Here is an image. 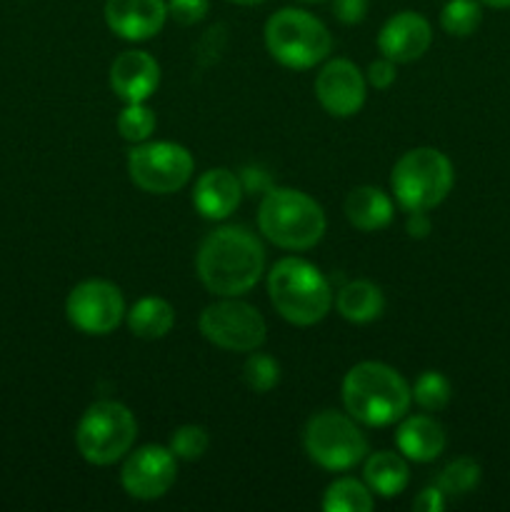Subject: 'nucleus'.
Returning a JSON list of instances; mask_svg holds the SVG:
<instances>
[{
    "mask_svg": "<svg viewBox=\"0 0 510 512\" xmlns=\"http://www.w3.org/2000/svg\"><path fill=\"white\" fill-rule=\"evenodd\" d=\"M195 270L218 298H240L265 273V248L243 225H223L208 233L195 255Z\"/></svg>",
    "mask_w": 510,
    "mask_h": 512,
    "instance_id": "1",
    "label": "nucleus"
},
{
    "mask_svg": "<svg viewBox=\"0 0 510 512\" xmlns=\"http://www.w3.org/2000/svg\"><path fill=\"white\" fill-rule=\"evenodd\" d=\"M410 403H413V388L390 365L365 360L345 373V413L365 428H385V425L400 423L408 415Z\"/></svg>",
    "mask_w": 510,
    "mask_h": 512,
    "instance_id": "2",
    "label": "nucleus"
},
{
    "mask_svg": "<svg viewBox=\"0 0 510 512\" xmlns=\"http://www.w3.org/2000/svg\"><path fill=\"white\" fill-rule=\"evenodd\" d=\"M268 295L275 313L298 328L320 323L335 303L328 278L303 258H280L268 270Z\"/></svg>",
    "mask_w": 510,
    "mask_h": 512,
    "instance_id": "3",
    "label": "nucleus"
},
{
    "mask_svg": "<svg viewBox=\"0 0 510 512\" xmlns=\"http://www.w3.org/2000/svg\"><path fill=\"white\" fill-rule=\"evenodd\" d=\"M258 228L278 248L310 250L323 240L328 220L308 193L273 185L260 200Z\"/></svg>",
    "mask_w": 510,
    "mask_h": 512,
    "instance_id": "4",
    "label": "nucleus"
},
{
    "mask_svg": "<svg viewBox=\"0 0 510 512\" xmlns=\"http://www.w3.org/2000/svg\"><path fill=\"white\" fill-rule=\"evenodd\" d=\"M455 183L453 163L438 148H413L393 165L390 188L408 213H428L450 195Z\"/></svg>",
    "mask_w": 510,
    "mask_h": 512,
    "instance_id": "5",
    "label": "nucleus"
},
{
    "mask_svg": "<svg viewBox=\"0 0 510 512\" xmlns=\"http://www.w3.org/2000/svg\"><path fill=\"white\" fill-rule=\"evenodd\" d=\"M265 48L290 70H310L328 60L333 35L320 18L300 8H283L265 23Z\"/></svg>",
    "mask_w": 510,
    "mask_h": 512,
    "instance_id": "6",
    "label": "nucleus"
},
{
    "mask_svg": "<svg viewBox=\"0 0 510 512\" xmlns=\"http://www.w3.org/2000/svg\"><path fill=\"white\" fill-rule=\"evenodd\" d=\"M138 438V423L130 408L115 400H98L90 405L75 428V445L85 463L113 465L133 450Z\"/></svg>",
    "mask_w": 510,
    "mask_h": 512,
    "instance_id": "7",
    "label": "nucleus"
},
{
    "mask_svg": "<svg viewBox=\"0 0 510 512\" xmlns=\"http://www.w3.org/2000/svg\"><path fill=\"white\" fill-rule=\"evenodd\" d=\"M303 448L315 465L330 473H345L368 455V438L348 413L320 410L305 423Z\"/></svg>",
    "mask_w": 510,
    "mask_h": 512,
    "instance_id": "8",
    "label": "nucleus"
},
{
    "mask_svg": "<svg viewBox=\"0 0 510 512\" xmlns=\"http://www.w3.org/2000/svg\"><path fill=\"white\" fill-rule=\"evenodd\" d=\"M190 150L170 140H145L128 153V175L140 190L153 195L178 193L193 178Z\"/></svg>",
    "mask_w": 510,
    "mask_h": 512,
    "instance_id": "9",
    "label": "nucleus"
},
{
    "mask_svg": "<svg viewBox=\"0 0 510 512\" xmlns=\"http://www.w3.org/2000/svg\"><path fill=\"white\" fill-rule=\"evenodd\" d=\"M200 333L215 348L230 353H253L263 348L268 325L258 308L238 298H220L200 313Z\"/></svg>",
    "mask_w": 510,
    "mask_h": 512,
    "instance_id": "10",
    "label": "nucleus"
},
{
    "mask_svg": "<svg viewBox=\"0 0 510 512\" xmlns=\"http://www.w3.org/2000/svg\"><path fill=\"white\" fill-rule=\"evenodd\" d=\"M125 298L108 280H83L70 290L65 315L85 335H108L125 320Z\"/></svg>",
    "mask_w": 510,
    "mask_h": 512,
    "instance_id": "11",
    "label": "nucleus"
},
{
    "mask_svg": "<svg viewBox=\"0 0 510 512\" xmlns=\"http://www.w3.org/2000/svg\"><path fill=\"white\" fill-rule=\"evenodd\" d=\"M178 480V458L163 445H143L125 455L120 485L135 500H158Z\"/></svg>",
    "mask_w": 510,
    "mask_h": 512,
    "instance_id": "12",
    "label": "nucleus"
},
{
    "mask_svg": "<svg viewBox=\"0 0 510 512\" xmlns=\"http://www.w3.org/2000/svg\"><path fill=\"white\" fill-rule=\"evenodd\" d=\"M315 98L333 118H353L368 98V80L353 60H328L315 78Z\"/></svg>",
    "mask_w": 510,
    "mask_h": 512,
    "instance_id": "13",
    "label": "nucleus"
},
{
    "mask_svg": "<svg viewBox=\"0 0 510 512\" xmlns=\"http://www.w3.org/2000/svg\"><path fill=\"white\" fill-rule=\"evenodd\" d=\"M433 43V28L428 18H423L415 10H403L395 13L393 18L385 20V25L378 33V50L383 58L398 63H413L428 53Z\"/></svg>",
    "mask_w": 510,
    "mask_h": 512,
    "instance_id": "14",
    "label": "nucleus"
},
{
    "mask_svg": "<svg viewBox=\"0 0 510 512\" xmlns=\"http://www.w3.org/2000/svg\"><path fill=\"white\" fill-rule=\"evenodd\" d=\"M168 20V0H105V23L118 38L143 43Z\"/></svg>",
    "mask_w": 510,
    "mask_h": 512,
    "instance_id": "15",
    "label": "nucleus"
},
{
    "mask_svg": "<svg viewBox=\"0 0 510 512\" xmlns=\"http://www.w3.org/2000/svg\"><path fill=\"white\" fill-rule=\"evenodd\" d=\"M160 85V63L145 50H123L110 65V90L123 103H145Z\"/></svg>",
    "mask_w": 510,
    "mask_h": 512,
    "instance_id": "16",
    "label": "nucleus"
},
{
    "mask_svg": "<svg viewBox=\"0 0 510 512\" xmlns=\"http://www.w3.org/2000/svg\"><path fill=\"white\" fill-rule=\"evenodd\" d=\"M240 200H243V183L233 170L210 168L195 180L193 205L203 218L225 220L238 210Z\"/></svg>",
    "mask_w": 510,
    "mask_h": 512,
    "instance_id": "17",
    "label": "nucleus"
},
{
    "mask_svg": "<svg viewBox=\"0 0 510 512\" xmlns=\"http://www.w3.org/2000/svg\"><path fill=\"white\" fill-rule=\"evenodd\" d=\"M395 445L398 453H403L415 463H433L440 458L448 445L445 428L430 415H405L395 430Z\"/></svg>",
    "mask_w": 510,
    "mask_h": 512,
    "instance_id": "18",
    "label": "nucleus"
},
{
    "mask_svg": "<svg viewBox=\"0 0 510 512\" xmlns=\"http://www.w3.org/2000/svg\"><path fill=\"white\" fill-rule=\"evenodd\" d=\"M395 205L385 190L375 185H360L345 198V218L360 233H375L393 223Z\"/></svg>",
    "mask_w": 510,
    "mask_h": 512,
    "instance_id": "19",
    "label": "nucleus"
},
{
    "mask_svg": "<svg viewBox=\"0 0 510 512\" xmlns=\"http://www.w3.org/2000/svg\"><path fill=\"white\" fill-rule=\"evenodd\" d=\"M363 480L373 490V495H380V498H398L410 483L408 458L403 453H390V450L365 455Z\"/></svg>",
    "mask_w": 510,
    "mask_h": 512,
    "instance_id": "20",
    "label": "nucleus"
},
{
    "mask_svg": "<svg viewBox=\"0 0 510 512\" xmlns=\"http://www.w3.org/2000/svg\"><path fill=\"white\" fill-rule=\"evenodd\" d=\"M335 308L348 323H373L385 313V295L370 280H350L335 295Z\"/></svg>",
    "mask_w": 510,
    "mask_h": 512,
    "instance_id": "21",
    "label": "nucleus"
},
{
    "mask_svg": "<svg viewBox=\"0 0 510 512\" xmlns=\"http://www.w3.org/2000/svg\"><path fill=\"white\" fill-rule=\"evenodd\" d=\"M125 320H128V328L135 338L160 340L173 330L175 310L168 300L158 298V295H148V298H140L125 313Z\"/></svg>",
    "mask_w": 510,
    "mask_h": 512,
    "instance_id": "22",
    "label": "nucleus"
},
{
    "mask_svg": "<svg viewBox=\"0 0 510 512\" xmlns=\"http://www.w3.org/2000/svg\"><path fill=\"white\" fill-rule=\"evenodd\" d=\"M373 505V490L355 478L333 480L323 495L325 512H370Z\"/></svg>",
    "mask_w": 510,
    "mask_h": 512,
    "instance_id": "23",
    "label": "nucleus"
},
{
    "mask_svg": "<svg viewBox=\"0 0 510 512\" xmlns=\"http://www.w3.org/2000/svg\"><path fill=\"white\" fill-rule=\"evenodd\" d=\"M480 478H483V470H480L478 460L465 455V458H455L453 463L445 465L435 485L443 490L445 498H465L478 488Z\"/></svg>",
    "mask_w": 510,
    "mask_h": 512,
    "instance_id": "24",
    "label": "nucleus"
},
{
    "mask_svg": "<svg viewBox=\"0 0 510 512\" xmlns=\"http://www.w3.org/2000/svg\"><path fill=\"white\" fill-rule=\"evenodd\" d=\"M483 23V5L478 0H448L440 10V28L453 38H470Z\"/></svg>",
    "mask_w": 510,
    "mask_h": 512,
    "instance_id": "25",
    "label": "nucleus"
},
{
    "mask_svg": "<svg viewBox=\"0 0 510 512\" xmlns=\"http://www.w3.org/2000/svg\"><path fill=\"white\" fill-rule=\"evenodd\" d=\"M450 398H453V385L438 370H425L413 385V400L418 408L425 413H438V410L448 408Z\"/></svg>",
    "mask_w": 510,
    "mask_h": 512,
    "instance_id": "26",
    "label": "nucleus"
},
{
    "mask_svg": "<svg viewBox=\"0 0 510 512\" xmlns=\"http://www.w3.org/2000/svg\"><path fill=\"white\" fill-rule=\"evenodd\" d=\"M118 133L120 138L128 140V143L138 145L150 140V135L155 133V113L145 103H125V108L118 115Z\"/></svg>",
    "mask_w": 510,
    "mask_h": 512,
    "instance_id": "27",
    "label": "nucleus"
},
{
    "mask_svg": "<svg viewBox=\"0 0 510 512\" xmlns=\"http://www.w3.org/2000/svg\"><path fill=\"white\" fill-rule=\"evenodd\" d=\"M243 380L253 393H270L280 383V365L273 355L253 350L243 365Z\"/></svg>",
    "mask_w": 510,
    "mask_h": 512,
    "instance_id": "28",
    "label": "nucleus"
},
{
    "mask_svg": "<svg viewBox=\"0 0 510 512\" xmlns=\"http://www.w3.org/2000/svg\"><path fill=\"white\" fill-rule=\"evenodd\" d=\"M170 453L178 460H200L210 448V435L203 425H180L173 435H170L168 443Z\"/></svg>",
    "mask_w": 510,
    "mask_h": 512,
    "instance_id": "29",
    "label": "nucleus"
},
{
    "mask_svg": "<svg viewBox=\"0 0 510 512\" xmlns=\"http://www.w3.org/2000/svg\"><path fill=\"white\" fill-rule=\"evenodd\" d=\"M208 10L210 0H168V18H173L183 28L203 23Z\"/></svg>",
    "mask_w": 510,
    "mask_h": 512,
    "instance_id": "30",
    "label": "nucleus"
},
{
    "mask_svg": "<svg viewBox=\"0 0 510 512\" xmlns=\"http://www.w3.org/2000/svg\"><path fill=\"white\" fill-rule=\"evenodd\" d=\"M238 175L243 183V193L248 195H265L273 188V175L263 165H245Z\"/></svg>",
    "mask_w": 510,
    "mask_h": 512,
    "instance_id": "31",
    "label": "nucleus"
},
{
    "mask_svg": "<svg viewBox=\"0 0 510 512\" xmlns=\"http://www.w3.org/2000/svg\"><path fill=\"white\" fill-rule=\"evenodd\" d=\"M395 78H398V68H395L393 60L388 58L373 60V63L368 65V73H365V80H368V85H373L375 90H388L390 85L395 83Z\"/></svg>",
    "mask_w": 510,
    "mask_h": 512,
    "instance_id": "32",
    "label": "nucleus"
},
{
    "mask_svg": "<svg viewBox=\"0 0 510 512\" xmlns=\"http://www.w3.org/2000/svg\"><path fill=\"white\" fill-rule=\"evenodd\" d=\"M333 15L343 25L363 23L368 15V0H333Z\"/></svg>",
    "mask_w": 510,
    "mask_h": 512,
    "instance_id": "33",
    "label": "nucleus"
},
{
    "mask_svg": "<svg viewBox=\"0 0 510 512\" xmlns=\"http://www.w3.org/2000/svg\"><path fill=\"white\" fill-rule=\"evenodd\" d=\"M445 505H448V498H445L443 490H440L438 485L420 490L418 498L413 500V510L418 512H440L445 510Z\"/></svg>",
    "mask_w": 510,
    "mask_h": 512,
    "instance_id": "34",
    "label": "nucleus"
},
{
    "mask_svg": "<svg viewBox=\"0 0 510 512\" xmlns=\"http://www.w3.org/2000/svg\"><path fill=\"white\" fill-rule=\"evenodd\" d=\"M203 48H208V58H205L203 65H210L215 58H218L220 53H223V48H225V28H223V25H213V28H210L208 33L200 38L198 50H203Z\"/></svg>",
    "mask_w": 510,
    "mask_h": 512,
    "instance_id": "35",
    "label": "nucleus"
},
{
    "mask_svg": "<svg viewBox=\"0 0 510 512\" xmlns=\"http://www.w3.org/2000/svg\"><path fill=\"white\" fill-rule=\"evenodd\" d=\"M430 228H433V223H430L428 213H408V220H405V230H408L410 238H428Z\"/></svg>",
    "mask_w": 510,
    "mask_h": 512,
    "instance_id": "36",
    "label": "nucleus"
},
{
    "mask_svg": "<svg viewBox=\"0 0 510 512\" xmlns=\"http://www.w3.org/2000/svg\"><path fill=\"white\" fill-rule=\"evenodd\" d=\"M480 5L485 8H495V10H508L510 8V0H478Z\"/></svg>",
    "mask_w": 510,
    "mask_h": 512,
    "instance_id": "37",
    "label": "nucleus"
},
{
    "mask_svg": "<svg viewBox=\"0 0 510 512\" xmlns=\"http://www.w3.org/2000/svg\"><path fill=\"white\" fill-rule=\"evenodd\" d=\"M230 3H235V5H245V8H250V5H260V3H265V0H230Z\"/></svg>",
    "mask_w": 510,
    "mask_h": 512,
    "instance_id": "38",
    "label": "nucleus"
},
{
    "mask_svg": "<svg viewBox=\"0 0 510 512\" xmlns=\"http://www.w3.org/2000/svg\"><path fill=\"white\" fill-rule=\"evenodd\" d=\"M303 3H325V0H303Z\"/></svg>",
    "mask_w": 510,
    "mask_h": 512,
    "instance_id": "39",
    "label": "nucleus"
}]
</instances>
